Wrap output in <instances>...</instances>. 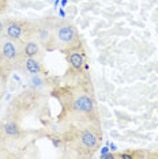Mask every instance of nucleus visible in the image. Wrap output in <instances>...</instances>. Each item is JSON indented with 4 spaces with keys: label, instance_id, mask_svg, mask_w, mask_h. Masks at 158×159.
Returning a JSON list of instances; mask_svg holds the SVG:
<instances>
[{
    "label": "nucleus",
    "instance_id": "f257e3e1",
    "mask_svg": "<svg viewBox=\"0 0 158 159\" xmlns=\"http://www.w3.org/2000/svg\"><path fill=\"white\" fill-rule=\"evenodd\" d=\"M59 98L63 105V114L79 122V129L91 128V124L97 121L95 102L90 93L82 89H68L64 90L62 95H59Z\"/></svg>",
    "mask_w": 158,
    "mask_h": 159
},
{
    "label": "nucleus",
    "instance_id": "f03ea898",
    "mask_svg": "<svg viewBox=\"0 0 158 159\" xmlns=\"http://www.w3.org/2000/svg\"><path fill=\"white\" fill-rule=\"evenodd\" d=\"M70 139H63V143H68L75 151L82 157H89L98 148L101 136L97 133L95 128L72 129L68 132Z\"/></svg>",
    "mask_w": 158,
    "mask_h": 159
},
{
    "label": "nucleus",
    "instance_id": "7ed1b4c3",
    "mask_svg": "<svg viewBox=\"0 0 158 159\" xmlns=\"http://www.w3.org/2000/svg\"><path fill=\"white\" fill-rule=\"evenodd\" d=\"M55 35H56V44L62 46L66 52L81 45L77 29L68 22L57 23L55 26Z\"/></svg>",
    "mask_w": 158,
    "mask_h": 159
},
{
    "label": "nucleus",
    "instance_id": "20e7f679",
    "mask_svg": "<svg viewBox=\"0 0 158 159\" xmlns=\"http://www.w3.org/2000/svg\"><path fill=\"white\" fill-rule=\"evenodd\" d=\"M21 48L18 46L16 41L7 38L0 42V67L8 68L14 66L21 59Z\"/></svg>",
    "mask_w": 158,
    "mask_h": 159
},
{
    "label": "nucleus",
    "instance_id": "39448f33",
    "mask_svg": "<svg viewBox=\"0 0 158 159\" xmlns=\"http://www.w3.org/2000/svg\"><path fill=\"white\" fill-rule=\"evenodd\" d=\"M67 60L70 63L71 70L75 72H81L82 68L86 66V53L82 49V46H75V48L67 50Z\"/></svg>",
    "mask_w": 158,
    "mask_h": 159
},
{
    "label": "nucleus",
    "instance_id": "423d86ee",
    "mask_svg": "<svg viewBox=\"0 0 158 159\" xmlns=\"http://www.w3.org/2000/svg\"><path fill=\"white\" fill-rule=\"evenodd\" d=\"M29 33L26 25L22 22H18V20H10L6 23V30L4 34L7 38L14 39V41H19L23 35H26Z\"/></svg>",
    "mask_w": 158,
    "mask_h": 159
},
{
    "label": "nucleus",
    "instance_id": "0eeeda50",
    "mask_svg": "<svg viewBox=\"0 0 158 159\" xmlns=\"http://www.w3.org/2000/svg\"><path fill=\"white\" fill-rule=\"evenodd\" d=\"M41 55V46L37 38H29L25 44L21 46V56L22 57H40Z\"/></svg>",
    "mask_w": 158,
    "mask_h": 159
},
{
    "label": "nucleus",
    "instance_id": "6e6552de",
    "mask_svg": "<svg viewBox=\"0 0 158 159\" xmlns=\"http://www.w3.org/2000/svg\"><path fill=\"white\" fill-rule=\"evenodd\" d=\"M23 66L30 75H44L45 70L37 57H23Z\"/></svg>",
    "mask_w": 158,
    "mask_h": 159
},
{
    "label": "nucleus",
    "instance_id": "1a4fd4ad",
    "mask_svg": "<svg viewBox=\"0 0 158 159\" xmlns=\"http://www.w3.org/2000/svg\"><path fill=\"white\" fill-rule=\"evenodd\" d=\"M35 38H37V41L40 42V44L48 46L51 42H53V35H52V30L51 27L48 26H41L38 27V30L35 31Z\"/></svg>",
    "mask_w": 158,
    "mask_h": 159
},
{
    "label": "nucleus",
    "instance_id": "9d476101",
    "mask_svg": "<svg viewBox=\"0 0 158 159\" xmlns=\"http://www.w3.org/2000/svg\"><path fill=\"white\" fill-rule=\"evenodd\" d=\"M4 71L6 68L0 67V105H2V98H3V94H4Z\"/></svg>",
    "mask_w": 158,
    "mask_h": 159
},
{
    "label": "nucleus",
    "instance_id": "9b49d317",
    "mask_svg": "<svg viewBox=\"0 0 158 159\" xmlns=\"http://www.w3.org/2000/svg\"><path fill=\"white\" fill-rule=\"evenodd\" d=\"M7 8V0H0V14L4 12Z\"/></svg>",
    "mask_w": 158,
    "mask_h": 159
},
{
    "label": "nucleus",
    "instance_id": "f8f14e48",
    "mask_svg": "<svg viewBox=\"0 0 158 159\" xmlns=\"http://www.w3.org/2000/svg\"><path fill=\"white\" fill-rule=\"evenodd\" d=\"M4 30H6V22L3 19H0V34H3Z\"/></svg>",
    "mask_w": 158,
    "mask_h": 159
},
{
    "label": "nucleus",
    "instance_id": "ddd939ff",
    "mask_svg": "<svg viewBox=\"0 0 158 159\" xmlns=\"http://www.w3.org/2000/svg\"><path fill=\"white\" fill-rule=\"evenodd\" d=\"M110 151V148L109 147H104L102 148V151H101V155H104V154H108Z\"/></svg>",
    "mask_w": 158,
    "mask_h": 159
},
{
    "label": "nucleus",
    "instance_id": "4468645a",
    "mask_svg": "<svg viewBox=\"0 0 158 159\" xmlns=\"http://www.w3.org/2000/svg\"><path fill=\"white\" fill-rule=\"evenodd\" d=\"M109 148H110V151H116V146H114L113 143H110V144H109Z\"/></svg>",
    "mask_w": 158,
    "mask_h": 159
},
{
    "label": "nucleus",
    "instance_id": "2eb2a0df",
    "mask_svg": "<svg viewBox=\"0 0 158 159\" xmlns=\"http://www.w3.org/2000/svg\"><path fill=\"white\" fill-rule=\"evenodd\" d=\"M66 4H67V0H62V6L66 7Z\"/></svg>",
    "mask_w": 158,
    "mask_h": 159
},
{
    "label": "nucleus",
    "instance_id": "dca6fc26",
    "mask_svg": "<svg viewBox=\"0 0 158 159\" xmlns=\"http://www.w3.org/2000/svg\"><path fill=\"white\" fill-rule=\"evenodd\" d=\"M59 3H60V0H55V7L59 6Z\"/></svg>",
    "mask_w": 158,
    "mask_h": 159
},
{
    "label": "nucleus",
    "instance_id": "f3484780",
    "mask_svg": "<svg viewBox=\"0 0 158 159\" xmlns=\"http://www.w3.org/2000/svg\"><path fill=\"white\" fill-rule=\"evenodd\" d=\"M52 2H55V0H52Z\"/></svg>",
    "mask_w": 158,
    "mask_h": 159
}]
</instances>
